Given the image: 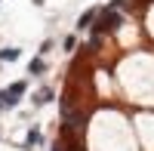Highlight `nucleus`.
Wrapping results in <instances>:
<instances>
[{
	"label": "nucleus",
	"mask_w": 154,
	"mask_h": 151,
	"mask_svg": "<svg viewBox=\"0 0 154 151\" xmlns=\"http://www.w3.org/2000/svg\"><path fill=\"white\" fill-rule=\"evenodd\" d=\"M28 93V80H19V83H9L6 90H0V111H9L22 102V96Z\"/></svg>",
	"instance_id": "1"
},
{
	"label": "nucleus",
	"mask_w": 154,
	"mask_h": 151,
	"mask_svg": "<svg viewBox=\"0 0 154 151\" xmlns=\"http://www.w3.org/2000/svg\"><path fill=\"white\" fill-rule=\"evenodd\" d=\"M31 102H34V108H43V105H49L53 102V86H40L34 96H31Z\"/></svg>",
	"instance_id": "2"
},
{
	"label": "nucleus",
	"mask_w": 154,
	"mask_h": 151,
	"mask_svg": "<svg viewBox=\"0 0 154 151\" xmlns=\"http://www.w3.org/2000/svg\"><path fill=\"white\" fill-rule=\"evenodd\" d=\"M28 74H31V77H40V74H46V62H43L40 53H37V56L28 62Z\"/></svg>",
	"instance_id": "3"
},
{
	"label": "nucleus",
	"mask_w": 154,
	"mask_h": 151,
	"mask_svg": "<svg viewBox=\"0 0 154 151\" xmlns=\"http://www.w3.org/2000/svg\"><path fill=\"white\" fill-rule=\"evenodd\" d=\"M25 145H28V151H34L37 145H43V133H40V127H31V130H28V139H25Z\"/></svg>",
	"instance_id": "4"
},
{
	"label": "nucleus",
	"mask_w": 154,
	"mask_h": 151,
	"mask_svg": "<svg viewBox=\"0 0 154 151\" xmlns=\"http://www.w3.org/2000/svg\"><path fill=\"white\" fill-rule=\"evenodd\" d=\"M96 16H99V9H86L80 19H77V28L80 31H86V28H93V22H96Z\"/></svg>",
	"instance_id": "5"
},
{
	"label": "nucleus",
	"mask_w": 154,
	"mask_h": 151,
	"mask_svg": "<svg viewBox=\"0 0 154 151\" xmlns=\"http://www.w3.org/2000/svg\"><path fill=\"white\" fill-rule=\"evenodd\" d=\"M19 59H22L19 46H3V49H0V62H19Z\"/></svg>",
	"instance_id": "6"
},
{
	"label": "nucleus",
	"mask_w": 154,
	"mask_h": 151,
	"mask_svg": "<svg viewBox=\"0 0 154 151\" xmlns=\"http://www.w3.org/2000/svg\"><path fill=\"white\" fill-rule=\"evenodd\" d=\"M74 43H77L74 37H65V40H62V49H65V53H71V49H74Z\"/></svg>",
	"instance_id": "7"
},
{
	"label": "nucleus",
	"mask_w": 154,
	"mask_h": 151,
	"mask_svg": "<svg viewBox=\"0 0 154 151\" xmlns=\"http://www.w3.org/2000/svg\"><path fill=\"white\" fill-rule=\"evenodd\" d=\"M49 49H53V40H43V43H40V56L49 53Z\"/></svg>",
	"instance_id": "8"
},
{
	"label": "nucleus",
	"mask_w": 154,
	"mask_h": 151,
	"mask_svg": "<svg viewBox=\"0 0 154 151\" xmlns=\"http://www.w3.org/2000/svg\"><path fill=\"white\" fill-rule=\"evenodd\" d=\"M148 22H151V31H154V6H151V12H148Z\"/></svg>",
	"instance_id": "9"
},
{
	"label": "nucleus",
	"mask_w": 154,
	"mask_h": 151,
	"mask_svg": "<svg viewBox=\"0 0 154 151\" xmlns=\"http://www.w3.org/2000/svg\"><path fill=\"white\" fill-rule=\"evenodd\" d=\"M31 3H34V6H43V3H46V0H31Z\"/></svg>",
	"instance_id": "10"
},
{
	"label": "nucleus",
	"mask_w": 154,
	"mask_h": 151,
	"mask_svg": "<svg viewBox=\"0 0 154 151\" xmlns=\"http://www.w3.org/2000/svg\"><path fill=\"white\" fill-rule=\"evenodd\" d=\"M0 71H3V62H0Z\"/></svg>",
	"instance_id": "11"
},
{
	"label": "nucleus",
	"mask_w": 154,
	"mask_h": 151,
	"mask_svg": "<svg viewBox=\"0 0 154 151\" xmlns=\"http://www.w3.org/2000/svg\"><path fill=\"white\" fill-rule=\"evenodd\" d=\"M0 3H3V0H0Z\"/></svg>",
	"instance_id": "12"
}]
</instances>
